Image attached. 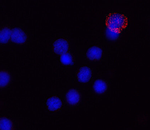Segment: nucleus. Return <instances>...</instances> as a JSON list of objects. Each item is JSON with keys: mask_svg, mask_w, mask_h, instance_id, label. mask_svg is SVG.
Masks as SVG:
<instances>
[{"mask_svg": "<svg viewBox=\"0 0 150 130\" xmlns=\"http://www.w3.org/2000/svg\"><path fill=\"white\" fill-rule=\"evenodd\" d=\"M128 18L123 14L111 13L107 16L105 24L111 31L118 34L128 27Z\"/></svg>", "mask_w": 150, "mask_h": 130, "instance_id": "f257e3e1", "label": "nucleus"}, {"mask_svg": "<svg viewBox=\"0 0 150 130\" xmlns=\"http://www.w3.org/2000/svg\"><path fill=\"white\" fill-rule=\"evenodd\" d=\"M68 43L66 40L59 38L54 42L53 50L56 54L62 55L67 53L69 50Z\"/></svg>", "mask_w": 150, "mask_h": 130, "instance_id": "f03ea898", "label": "nucleus"}, {"mask_svg": "<svg viewBox=\"0 0 150 130\" xmlns=\"http://www.w3.org/2000/svg\"><path fill=\"white\" fill-rule=\"evenodd\" d=\"M46 105L50 111L57 112L60 110L62 107V102L57 96H52L47 99Z\"/></svg>", "mask_w": 150, "mask_h": 130, "instance_id": "7ed1b4c3", "label": "nucleus"}, {"mask_svg": "<svg viewBox=\"0 0 150 130\" xmlns=\"http://www.w3.org/2000/svg\"><path fill=\"white\" fill-rule=\"evenodd\" d=\"M80 93L76 89H70L66 94V101L69 105L71 106L77 105L80 101Z\"/></svg>", "mask_w": 150, "mask_h": 130, "instance_id": "20e7f679", "label": "nucleus"}, {"mask_svg": "<svg viewBox=\"0 0 150 130\" xmlns=\"http://www.w3.org/2000/svg\"><path fill=\"white\" fill-rule=\"evenodd\" d=\"M27 36L25 32L21 29L15 28L12 30L11 40L17 44H22L26 41Z\"/></svg>", "mask_w": 150, "mask_h": 130, "instance_id": "39448f33", "label": "nucleus"}, {"mask_svg": "<svg viewBox=\"0 0 150 130\" xmlns=\"http://www.w3.org/2000/svg\"><path fill=\"white\" fill-rule=\"evenodd\" d=\"M77 77L79 81L81 83L88 82L91 77V71L90 69L87 66L81 67L77 72Z\"/></svg>", "mask_w": 150, "mask_h": 130, "instance_id": "423d86ee", "label": "nucleus"}, {"mask_svg": "<svg viewBox=\"0 0 150 130\" xmlns=\"http://www.w3.org/2000/svg\"><path fill=\"white\" fill-rule=\"evenodd\" d=\"M102 55L101 49L97 46H93L88 50L87 52L88 58L92 61L99 60Z\"/></svg>", "mask_w": 150, "mask_h": 130, "instance_id": "0eeeda50", "label": "nucleus"}, {"mask_svg": "<svg viewBox=\"0 0 150 130\" xmlns=\"http://www.w3.org/2000/svg\"><path fill=\"white\" fill-rule=\"evenodd\" d=\"M11 81V75L8 71L5 70L0 71V89L8 86Z\"/></svg>", "mask_w": 150, "mask_h": 130, "instance_id": "6e6552de", "label": "nucleus"}, {"mask_svg": "<svg viewBox=\"0 0 150 130\" xmlns=\"http://www.w3.org/2000/svg\"><path fill=\"white\" fill-rule=\"evenodd\" d=\"M12 30L8 27H4L0 30V43L6 44L11 39Z\"/></svg>", "mask_w": 150, "mask_h": 130, "instance_id": "1a4fd4ad", "label": "nucleus"}, {"mask_svg": "<svg viewBox=\"0 0 150 130\" xmlns=\"http://www.w3.org/2000/svg\"><path fill=\"white\" fill-rule=\"evenodd\" d=\"M13 123L6 117H0V130H14Z\"/></svg>", "mask_w": 150, "mask_h": 130, "instance_id": "9d476101", "label": "nucleus"}, {"mask_svg": "<svg viewBox=\"0 0 150 130\" xmlns=\"http://www.w3.org/2000/svg\"><path fill=\"white\" fill-rule=\"evenodd\" d=\"M93 89L98 94H103L107 89V85L105 82L102 80H96L93 84Z\"/></svg>", "mask_w": 150, "mask_h": 130, "instance_id": "9b49d317", "label": "nucleus"}, {"mask_svg": "<svg viewBox=\"0 0 150 130\" xmlns=\"http://www.w3.org/2000/svg\"><path fill=\"white\" fill-rule=\"evenodd\" d=\"M60 60L61 62L64 65H70L73 62L71 55L68 53L61 55Z\"/></svg>", "mask_w": 150, "mask_h": 130, "instance_id": "f8f14e48", "label": "nucleus"}]
</instances>
